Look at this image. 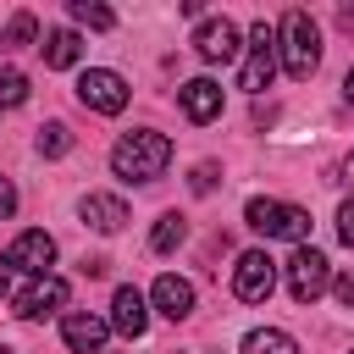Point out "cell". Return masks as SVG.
I'll return each instance as SVG.
<instances>
[{
	"mask_svg": "<svg viewBox=\"0 0 354 354\" xmlns=\"http://www.w3.org/2000/svg\"><path fill=\"white\" fill-rule=\"evenodd\" d=\"M166 166H171V138L155 133V127L122 133L116 149H111V171H116L122 183H155Z\"/></svg>",
	"mask_w": 354,
	"mask_h": 354,
	"instance_id": "obj_1",
	"label": "cell"
},
{
	"mask_svg": "<svg viewBox=\"0 0 354 354\" xmlns=\"http://www.w3.org/2000/svg\"><path fill=\"white\" fill-rule=\"evenodd\" d=\"M277 55H282V66H288V77H315V66H321V33H315V22H310V11H288L282 17V28H277Z\"/></svg>",
	"mask_w": 354,
	"mask_h": 354,
	"instance_id": "obj_2",
	"label": "cell"
},
{
	"mask_svg": "<svg viewBox=\"0 0 354 354\" xmlns=\"http://www.w3.org/2000/svg\"><path fill=\"white\" fill-rule=\"evenodd\" d=\"M243 221L266 238H288V243H304L310 238V210L299 205H282V199H249L243 205Z\"/></svg>",
	"mask_w": 354,
	"mask_h": 354,
	"instance_id": "obj_3",
	"label": "cell"
},
{
	"mask_svg": "<svg viewBox=\"0 0 354 354\" xmlns=\"http://www.w3.org/2000/svg\"><path fill=\"white\" fill-rule=\"evenodd\" d=\"M326 288H332V266H326V254L310 249V243H299L293 260H288V293H293L299 304H315Z\"/></svg>",
	"mask_w": 354,
	"mask_h": 354,
	"instance_id": "obj_4",
	"label": "cell"
},
{
	"mask_svg": "<svg viewBox=\"0 0 354 354\" xmlns=\"http://www.w3.org/2000/svg\"><path fill=\"white\" fill-rule=\"evenodd\" d=\"M271 288H277V260H271L266 249H243L238 266H232V293H238L243 304H266Z\"/></svg>",
	"mask_w": 354,
	"mask_h": 354,
	"instance_id": "obj_5",
	"label": "cell"
},
{
	"mask_svg": "<svg viewBox=\"0 0 354 354\" xmlns=\"http://www.w3.org/2000/svg\"><path fill=\"white\" fill-rule=\"evenodd\" d=\"M127 77L122 72H111V66H88L83 77H77V100L88 105V111H100V116H116L122 105H127Z\"/></svg>",
	"mask_w": 354,
	"mask_h": 354,
	"instance_id": "obj_6",
	"label": "cell"
},
{
	"mask_svg": "<svg viewBox=\"0 0 354 354\" xmlns=\"http://www.w3.org/2000/svg\"><path fill=\"white\" fill-rule=\"evenodd\" d=\"M271 72H277V28L254 22V28H249V61H243L238 88H243V94H260V88H271Z\"/></svg>",
	"mask_w": 354,
	"mask_h": 354,
	"instance_id": "obj_7",
	"label": "cell"
},
{
	"mask_svg": "<svg viewBox=\"0 0 354 354\" xmlns=\"http://www.w3.org/2000/svg\"><path fill=\"white\" fill-rule=\"evenodd\" d=\"M66 293H72V288H66L61 277H33V282L11 299V315H22V321H44V315H55V310L66 304Z\"/></svg>",
	"mask_w": 354,
	"mask_h": 354,
	"instance_id": "obj_8",
	"label": "cell"
},
{
	"mask_svg": "<svg viewBox=\"0 0 354 354\" xmlns=\"http://www.w3.org/2000/svg\"><path fill=\"white\" fill-rule=\"evenodd\" d=\"M194 50H199V61H210V66H227V61H238V28L227 22V17H205L199 28H194Z\"/></svg>",
	"mask_w": 354,
	"mask_h": 354,
	"instance_id": "obj_9",
	"label": "cell"
},
{
	"mask_svg": "<svg viewBox=\"0 0 354 354\" xmlns=\"http://www.w3.org/2000/svg\"><path fill=\"white\" fill-rule=\"evenodd\" d=\"M61 337H66L72 354H100L105 337H111V321H100V315H88V310H66V315H61Z\"/></svg>",
	"mask_w": 354,
	"mask_h": 354,
	"instance_id": "obj_10",
	"label": "cell"
},
{
	"mask_svg": "<svg viewBox=\"0 0 354 354\" xmlns=\"http://www.w3.org/2000/svg\"><path fill=\"white\" fill-rule=\"evenodd\" d=\"M111 326H116L122 337H144V332H149V304H144L138 288H116V293H111Z\"/></svg>",
	"mask_w": 354,
	"mask_h": 354,
	"instance_id": "obj_11",
	"label": "cell"
},
{
	"mask_svg": "<svg viewBox=\"0 0 354 354\" xmlns=\"http://www.w3.org/2000/svg\"><path fill=\"white\" fill-rule=\"evenodd\" d=\"M177 105H183L188 122H216V116H221V88H216L210 77H188V83L177 88Z\"/></svg>",
	"mask_w": 354,
	"mask_h": 354,
	"instance_id": "obj_12",
	"label": "cell"
},
{
	"mask_svg": "<svg viewBox=\"0 0 354 354\" xmlns=\"http://www.w3.org/2000/svg\"><path fill=\"white\" fill-rule=\"evenodd\" d=\"M77 216H83L94 232H105V238L127 227V205H122L116 194H83V199H77Z\"/></svg>",
	"mask_w": 354,
	"mask_h": 354,
	"instance_id": "obj_13",
	"label": "cell"
},
{
	"mask_svg": "<svg viewBox=\"0 0 354 354\" xmlns=\"http://www.w3.org/2000/svg\"><path fill=\"white\" fill-rule=\"evenodd\" d=\"M11 260H17V271H33V277H50V266H55V238L50 232H22L17 243H11Z\"/></svg>",
	"mask_w": 354,
	"mask_h": 354,
	"instance_id": "obj_14",
	"label": "cell"
},
{
	"mask_svg": "<svg viewBox=\"0 0 354 354\" xmlns=\"http://www.w3.org/2000/svg\"><path fill=\"white\" fill-rule=\"evenodd\" d=\"M149 299H155V310L166 315V321H188L194 315V282H183V277H155V288H149Z\"/></svg>",
	"mask_w": 354,
	"mask_h": 354,
	"instance_id": "obj_15",
	"label": "cell"
},
{
	"mask_svg": "<svg viewBox=\"0 0 354 354\" xmlns=\"http://www.w3.org/2000/svg\"><path fill=\"white\" fill-rule=\"evenodd\" d=\"M44 66H72L77 55H83V39L72 33V28H55V33H44Z\"/></svg>",
	"mask_w": 354,
	"mask_h": 354,
	"instance_id": "obj_16",
	"label": "cell"
},
{
	"mask_svg": "<svg viewBox=\"0 0 354 354\" xmlns=\"http://www.w3.org/2000/svg\"><path fill=\"white\" fill-rule=\"evenodd\" d=\"M243 354H299V343L288 332H277V326H254L243 337Z\"/></svg>",
	"mask_w": 354,
	"mask_h": 354,
	"instance_id": "obj_17",
	"label": "cell"
},
{
	"mask_svg": "<svg viewBox=\"0 0 354 354\" xmlns=\"http://www.w3.org/2000/svg\"><path fill=\"white\" fill-rule=\"evenodd\" d=\"M183 238H188V221H183V216H177V210H166V216H160V221H155V232H149V243H155V249H160V254H171V249H177V243H183Z\"/></svg>",
	"mask_w": 354,
	"mask_h": 354,
	"instance_id": "obj_18",
	"label": "cell"
},
{
	"mask_svg": "<svg viewBox=\"0 0 354 354\" xmlns=\"http://www.w3.org/2000/svg\"><path fill=\"white\" fill-rule=\"evenodd\" d=\"M72 22H83V28H116V11L111 6H100V0H72Z\"/></svg>",
	"mask_w": 354,
	"mask_h": 354,
	"instance_id": "obj_19",
	"label": "cell"
},
{
	"mask_svg": "<svg viewBox=\"0 0 354 354\" xmlns=\"http://www.w3.org/2000/svg\"><path fill=\"white\" fill-rule=\"evenodd\" d=\"M66 149H72L66 122H44V127H39V155H66Z\"/></svg>",
	"mask_w": 354,
	"mask_h": 354,
	"instance_id": "obj_20",
	"label": "cell"
},
{
	"mask_svg": "<svg viewBox=\"0 0 354 354\" xmlns=\"http://www.w3.org/2000/svg\"><path fill=\"white\" fill-rule=\"evenodd\" d=\"M33 33H39V22H33V17H28V11H17V17H11V28H6V39H0V44H6V50H22V44H33Z\"/></svg>",
	"mask_w": 354,
	"mask_h": 354,
	"instance_id": "obj_21",
	"label": "cell"
},
{
	"mask_svg": "<svg viewBox=\"0 0 354 354\" xmlns=\"http://www.w3.org/2000/svg\"><path fill=\"white\" fill-rule=\"evenodd\" d=\"M22 100H28V77H22L17 66H6V72H0V105L11 111V105H22Z\"/></svg>",
	"mask_w": 354,
	"mask_h": 354,
	"instance_id": "obj_22",
	"label": "cell"
},
{
	"mask_svg": "<svg viewBox=\"0 0 354 354\" xmlns=\"http://www.w3.org/2000/svg\"><path fill=\"white\" fill-rule=\"evenodd\" d=\"M337 238L354 249V199H343V205H337Z\"/></svg>",
	"mask_w": 354,
	"mask_h": 354,
	"instance_id": "obj_23",
	"label": "cell"
},
{
	"mask_svg": "<svg viewBox=\"0 0 354 354\" xmlns=\"http://www.w3.org/2000/svg\"><path fill=\"white\" fill-rule=\"evenodd\" d=\"M188 188H194V194H210V188H216V166H210V160H205V166H194Z\"/></svg>",
	"mask_w": 354,
	"mask_h": 354,
	"instance_id": "obj_24",
	"label": "cell"
},
{
	"mask_svg": "<svg viewBox=\"0 0 354 354\" xmlns=\"http://www.w3.org/2000/svg\"><path fill=\"white\" fill-rule=\"evenodd\" d=\"M332 293H337V304H343V310H354V271L332 277Z\"/></svg>",
	"mask_w": 354,
	"mask_h": 354,
	"instance_id": "obj_25",
	"label": "cell"
},
{
	"mask_svg": "<svg viewBox=\"0 0 354 354\" xmlns=\"http://www.w3.org/2000/svg\"><path fill=\"white\" fill-rule=\"evenodd\" d=\"M17 216V188H11V177H0V221H11Z\"/></svg>",
	"mask_w": 354,
	"mask_h": 354,
	"instance_id": "obj_26",
	"label": "cell"
},
{
	"mask_svg": "<svg viewBox=\"0 0 354 354\" xmlns=\"http://www.w3.org/2000/svg\"><path fill=\"white\" fill-rule=\"evenodd\" d=\"M11 282H17V260L0 254V299H11Z\"/></svg>",
	"mask_w": 354,
	"mask_h": 354,
	"instance_id": "obj_27",
	"label": "cell"
},
{
	"mask_svg": "<svg viewBox=\"0 0 354 354\" xmlns=\"http://www.w3.org/2000/svg\"><path fill=\"white\" fill-rule=\"evenodd\" d=\"M337 28H343V33H354V6H337Z\"/></svg>",
	"mask_w": 354,
	"mask_h": 354,
	"instance_id": "obj_28",
	"label": "cell"
},
{
	"mask_svg": "<svg viewBox=\"0 0 354 354\" xmlns=\"http://www.w3.org/2000/svg\"><path fill=\"white\" fill-rule=\"evenodd\" d=\"M343 100L354 105V66H348V77H343Z\"/></svg>",
	"mask_w": 354,
	"mask_h": 354,
	"instance_id": "obj_29",
	"label": "cell"
},
{
	"mask_svg": "<svg viewBox=\"0 0 354 354\" xmlns=\"http://www.w3.org/2000/svg\"><path fill=\"white\" fill-rule=\"evenodd\" d=\"M348 177H354V155H348Z\"/></svg>",
	"mask_w": 354,
	"mask_h": 354,
	"instance_id": "obj_30",
	"label": "cell"
},
{
	"mask_svg": "<svg viewBox=\"0 0 354 354\" xmlns=\"http://www.w3.org/2000/svg\"><path fill=\"white\" fill-rule=\"evenodd\" d=\"M0 354H11V348H6V343H0Z\"/></svg>",
	"mask_w": 354,
	"mask_h": 354,
	"instance_id": "obj_31",
	"label": "cell"
},
{
	"mask_svg": "<svg viewBox=\"0 0 354 354\" xmlns=\"http://www.w3.org/2000/svg\"><path fill=\"white\" fill-rule=\"evenodd\" d=\"M348 354H354V348H348Z\"/></svg>",
	"mask_w": 354,
	"mask_h": 354,
	"instance_id": "obj_32",
	"label": "cell"
}]
</instances>
